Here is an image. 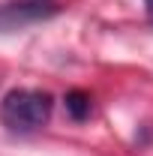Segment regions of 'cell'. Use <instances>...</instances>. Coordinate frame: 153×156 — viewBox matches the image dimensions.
<instances>
[{"mask_svg": "<svg viewBox=\"0 0 153 156\" xmlns=\"http://www.w3.org/2000/svg\"><path fill=\"white\" fill-rule=\"evenodd\" d=\"M54 108V99L45 90H27V87H15L9 90L3 102H0V117L9 129H18V132H30L48 123Z\"/></svg>", "mask_w": 153, "mask_h": 156, "instance_id": "obj_1", "label": "cell"}, {"mask_svg": "<svg viewBox=\"0 0 153 156\" xmlns=\"http://www.w3.org/2000/svg\"><path fill=\"white\" fill-rule=\"evenodd\" d=\"M144 3H147V18L153 21V0H144Z\"/></svg>", "mask_w": 153, "mask_h": 156, "instance_id": "obj_4", "label": "cell"}, {"mask_svg": "<svg viewBox=\"0 0 153 156\" xmlns=\"http://www.w3.org/2000/svg\"><path fill=\"white\" fill-rule=\"evenodd\" d=\"M66 111H69L72 120H87L90 111H93V102L84 90H69L66 93Z\"/></svg>", "mask_w": 153, "mask_h": 156, "instance_id": "obj_3", "label": "cell"}, {"mask_svg": "<svg viewBox=\"0 0 153 156\" xmlns=\"http://www.w3.org/2000/svg\"><path fill=\"white\" fill-rule=\"evenodd\" d=\"M60 9L54 3H39V0H27V3H3L0 6V33H12V30H24L36 21L54 18Z\"/></svg>", "mask_w": 153, "mask_h": 156, "instance_id": "obj_2", "label": "cell"}]
</instances>
